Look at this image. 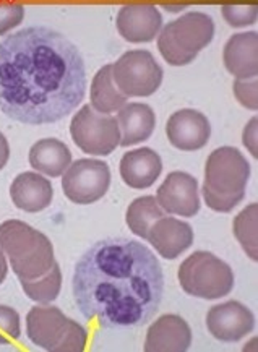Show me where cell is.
Returning a JSON list of instances; mask_svg holds the SVG:
<instances>
[{"label":"cell","mask_w":258,"mask_h":352,"mask_svg":"<svg viewBox=\"0 0 258 352\" xmlns=\"http://www.w3.org/2000/svg\"><path fill=\"white\" fill-rule=\"evenodd\" d=\"M86 67L78 47L44 26L0 43V111L26 125L62 120L85 99Z\"/></svg>","instance_id":"1"},{"label":"cell","mask_w":258,"mask_h":352,"mask_svg":"<svg viewBox=\"0 0 258 352\" xmlns=\"http://www.w3.org/2000/svg\"><path fill=\"white\" fill-rule=\"evenodd\" d=\"M72 289L85 318L104 328H133L148 323L160 309L164 274L143 243L107 239L78 260Z\"/></svg>","instance_id":"2"},{"label":"cell","mask_w":258,"mask_h":352,"mask_svg":"<svg viewBox=\"0 0 258 352\" xmlns=\"http://www.w3.org/2000/svg\"><path fill=\"white\" fill-rule=\"evenodd\" d=\"M250 164L237 148L223 146L208 156L203 180V198L208 208L229 213L246 197Z\"/></svg>","instance_id":"3"},{"label":"cell","mask_w":258,"mask_h":352,"mask_svg":"<svg viewBox=\"0 0 258 352\" xmlns=\"http://www.w3.org/2000/svg\"><path fill=\"white\" fill-rule=\"evenodd\" d=\"M0 248L20 281L44 276L56 265L51 241L23 221L8 219L0 224Z\"/></svg>","instance_id":"4"},{"label":"cell","mask_w":258,"mask_h":352,"mask_svg":"<svg viewBox=\"0 0 258 352\" xmlns=\"http://www.w3.org/2000/svg\"><path fill=\"white\" fill-rule=\"evenodd\" d=\"M215 38V21L202 12H189L167 23L158 36V49L169 65L193 62Z\"/></svg>","instance_id":"5"},{"label":"cell","mask_w":258,"mask_h":352,"mask_svg":"<svg viewBox=\"0 0 258 352\" xmlns=\"http://www.w3.org/2000/svg\"><path fill=\"white\" fill-rule=\"evenodd\" d=\"M178 278L185 294L205 300L221 299L234 287L230 266L210 252H195L184 260Z\"/></svg>","instance_id":"6"},{"label":"cell","mask_w":258,"mask_h":352,"mask_svg":"<svg viewBox=\"0 0 258 352\" xmlns=\"http://www.w3.org/2000/svg\"><path fill=\"white\" fill-rule=\"evenodd\" d=\"M72 140L81 151L93 156H107L120 144V130L116 117L101 114L86 104L70 122Z\"/></svg>","instance_id":"7"},{"label":"cell","mask_w":258,"mask_h":352,"mask_svg":"<svg viewBox=\"0 0 258 352\" xmlns=\"http://www.w3.org/2000/svg\"><path fill=\"white\" fill-rule=\"evenodd\" d=\"M116 87L127 98H148L160 89L162 69L151 52L129 51L112 64Z\"/></svg>","instance_id":"8"},{"label":"cell","mask_w":258,"mask_h":352,"mask_svg":"<svg viewBox=\"0 0 258 352\" xmlns=\"http://www.w3.org/2000/svg\"><path fill=\"white\" fill-rule=\"evenodd\" d=\"M111 187V169L99 160L72 162L62 177L63 195L76 205H93Z\"/></svg>","instance_id":"9"},{"label":"cell","mask_w":258,"mask_h":352,"mask_svg":"<svg viewBox=\"0 0 258 352\" xmlns=\"http://www.w3.org/2000/svg\"><path fill=\"white\" fill-rule=\"evenodd\" d=\"M74 320L67 318L61 309L38 305L26 317V333L34 346L49 352H62L63 341L70 331Z\"/></svg>","instance_id":"10"},{"label":"cell","mask_w":258,"mask_h":352,"mask_svg":"<svg viewBox=\"0 0 258 352\" xmlns=\"http://www.w3.org/2000/svg\"><path fill=\"white\" fill-rule=\"evenodd\" d=\"M156 201L169 214L193 218L200 211L197 179L182 170L171 173L158 188Z\"/></svg>","instance_id":"11"},{"label":"cell","mask_w":258,"mask_h":352,"mask_svg":"<svg viewBox=\"0 0 258 352\" xmlns=\"http://www.w3.org/2000/svg\"><path fill=\"white\" fill-rule=\"evenodd\" d=\"M255 327L252 310L237 300L215 305L206 314L210 335L223 342H235L246 338Z\"/></svg>","instance_id":"12"},{"label":"cell","mask_w":258,"mask_h":352,"mask_svg":"<svg viewBox=\"0 0 258 352\" xmlns=\"http://www.w3.org/2000/svg\"><path fill=\"white\" fill-rule=\"evenodd\" d=\"M169 143L180 151H198L210 142L211 125L205 114L195 109L174 112L166 124Z\"/></svg>","instance_id":"13"},{"label":"cell","mask_w":258,"mask_h":352,"mask_svg":"<svg viewBox=\"0 0 258 352\" xmlns=\"http://www.w3.org/2000/svg\"><path fill=\"white\" fill-rule=\"evenodd\" d=\"M116 28L129 43H149L161 33L162 15L151 3H130L117 13Z\"/></svg>","instance_id":"14"},{"label":"cell","mask_w":258,"mask_h":352,"mask_svg":"<svg viewBox=\"0 0 258 352\" xmlns=\"http://www.w3.org/2000/svg\"><path fill=\"white\" fill-rule=\"evenodd\" d=\"M147 241L166 260H175L193 243L192 226L178 218L162 216L149 228Z\"/></svg>","instance_id":"15"},{"label":"cell","mask_w":258,"mask_h":352,"mask_svg":"<svg viewBox=\"0 0 258 352\" xmlns=\"http://www.w3.org/2000/svg\"><path fill=\"white\" fill-rule=\"evenodd\" d=\"M192 344V329L179 315H162L148 328L147 352H185Z\"/></svg>","instance_id":"16"},{"label":"cell","mask_w":258,"mask_h":352,"mask_svg":"<svg viewBox=\"0 0 258 352\" xmlns=\"http://www.w3.org/2000/svg\"><path fill=\"white\" fill-rule=\"evenodd\" d=\"M224 67L235 80H250L258 75V34L255 31L233 34L223 51Z\"/></svg>","instance_id":"17"},{"label":"cell","mask_w":258,"mask_h":352,"mask_svg":"<svg viewBox=\"0 0 258 352\" xmlns=\"http://www.w3.org/2000/svg\"><path fill=\"white\" fill-rule=\"evenodd\" d=\"M162 173V161L151 148L127 151L120 160V177L133 190H144L156 182Z\"/></svg>","instance_id":"18"},{"label":"cell","mask_w":258,"mask_h":352,"mask_svg":"<svg viewBox=\"0 0 258 352\" xmlns=\"http://www.w3.org/2000/svg\"><path fill=\"white\" fill-rule=\"evenodd\" d=\"M10 197L18 210L39 213L52 203L54 188L46 177L36 173H23L10 185Z\"/></svg>","instance_id":"19"},{"label":"cell","mask_w":258,"mask_h":352,"mask_svg":"<svg viewBox=\"0 0 258 352\" xmlns=\"http://www.w3.org/2000/svg\"><path fill=\"white\" fill-rule=\"evenodd\" d=\"M116 120L120 130L122 146H133L142 143L155 132L156 116L151 107L143 102L125 104L117 112Z\"/></svg>","instance_id":"20"},{"label":"cell","mask_w":258,"mask_h":352,"mask_svg":"<svg viewBox=\"0 0 258 352\" xmlns=\"http://www.w3.org/2000/svg\"><path fill=\"white\" fill-rule=\"evenodd\" d=\"M30 164L39 174L61 177L72 164V153L61 140L43 138L31 146Z\"/></svg>","instance_id":"21"},{"label":"cell","mask_w":258,"mask_h":352,"mask_svg":"<svg viewBox=\"0 0 258 352\" xmlns=\"http://www.w3.org/2000/svg\"><path fill=\"white\" fill-rule=\"evenodd\" d=\"M125 104L127 96L119 91L112 78V65L101 67L93 78L89 106L101 114H111V112H119Z\"/></svg>","instance_id":"22"},{"label":"cell","mask_w":258,"mask_h":352,"mask_svg":"<svg viewBox=\"0 0 258 352\" xmlns=\"http://www.w3.org/2000/svg\"><path fill=\"white\" fill-rule=\"evenodd\" d=\"M164 216V211L161 210V206L158 205L156 198L151 195L135 198V200L130 203L129 208H127L125 221L129 229L132 231L135 236L147 239L149 228H151L153 223Z\"/></svg>","instance_id":"23"},{"label":"cell","mask_w":258,"mask_h":352,"mask_svg":"<svg viewBox=\"0 0 258 352\" xmlns=\"http://www.w3.org/2000/svg\"><path fill=\"white\" fill-rule=\"evenodd\" d=\"M258 205L250 203L234 219V236L246 252L248 258L258 260V239H257Z\"/></svg>","instance_id":"24"},{"label":"cell","mask_w":258,"mask_h":352,"mask_svg":"<svg viewBox=\"0 0 258 352\" xmlns=\"http://www.w3.org/2000/svg\"><path fill=\"white\" fill-rule=\"evenodd\" d=\"M20 283L21 287H23V292L28 296V299L38 302V304H51L61 294L62 272L56 261V265L44 276Z\"/></svg>","instance_id":"25"},{"label":"cell","mask_w":258,"mask_h":352,"mask_svg":"<svg viewBox=\"0 0 258 352\" xmlns=\"http://www.w3.org/2000/svg\"><path fill=\"white\" fill-rule=\"evenodd\" d=\"M21 336L20 315L8 305H0V344H8Z\"/></svg>","instance_id":"26"},{"label":"cell","mask_w":258,"mask_h":352,"mask_svg":"<svg viewBox=\"0 0 258 352\" xmlns=\"http://www.w3.org/2000/svg\"><path fill=\"white\" fill-rule=\"evenodd\" d=\"M221 15H223L226 23L233 28H246L248 25L257 23L258 8L255 6H223L221 7Z\"/></svg>","instance_id":"27"},{"label":"cell","mask_w":258,"mask_h":352,"mask_svg":"<svg viewBox=\"0 0 258 352\" xmlns=\"http://www.w3.org/2000/svg\"><path fill=\"white\" fill-rule=\"evenodd\" d=\"M234 96L246 109L257 111L258 107V96H257V78L250 80H235L233 85Z\"/></svg>","instance_id":"28"},{"label":"cell","mask_w":258,"mask_h":352,"mask_svg":"<svg viewBox=\"0 0 258 352\" xmlns=\"http://www.w3.org/2000/svg\"><path fill=\"white\" fill-rule=\"evenodd\" d=\"M25 18V7L20 3H0V36L17 28Z\"/></svg>","instance_id":"29"},{"label":"cell","mask_w":258,"mask_h":352,"mask_svg":"<svg viewBox=\"0 0 258 352\" xmlns=\"http://www.w3.org/2000/svg\"><path fill=\"white\" fill-rule=\"evenodd\" d=\"M258 119L257 117H252L250 120L247 122V125L244 127L242 132V143L244 146L250 151L253 157L258 156V148H257V129H258Z\"/></svg>","instance_id":"30"},{"label":"cell","mask_w":258,"mask_h":352,"mask_svg":"<svg viewBox=\"0 0 258 352\" xmlns=\"http://www.w3.org/2000/svg\"><path fill=\"white\" fill-rule=\"evenodd\" d=\"M8 157H10V146H8L6 135L0 132V170L6 168Z\"/></svg>","instance_id":"31"},{"label":"cell","mask_w":258,"mask_h":352,"mask_svg":"<svg viewBox=\"0 0 258 352\" xmlns=\"http://www.w3.org/2000/svg\"><path fill=\"white\" fill-rule=\"evenodd\" d=\"M7 274H8V261H7L6 254H3V250L0 248V286H2V283L7 279Z\"/></svg>","instance_id":"32"},{"label":"cell","mask_w":258,"mask_h":352,"mask_svg":"<svg viewBox=\"0 0 258 352\" xmlns=\"http://www.w3.org/2000/svg\"><path fill=\"white\" fill-rule=\"evenodd\" d=\"M189 6H184V3H179V6H174V3H162V8L167 12H172V13H178V12H182L187 8Z\"/></svg>","instance_id":"33"}]
</instances>
